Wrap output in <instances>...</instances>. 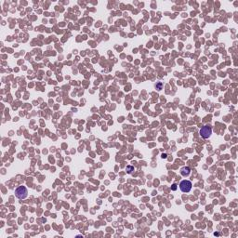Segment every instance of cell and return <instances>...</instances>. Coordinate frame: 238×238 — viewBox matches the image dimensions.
<instances>
[{
    "label": "cell",
    "instance_id": "obj_3",
    "mask_svg": "<svg viewBox=\"0 0 238 238\" xmlns=\"http://www.w3.org/2000/svg\"><path fill=\"white\" fill-rule=\"evenodd\" d=\"M199 133L201 135V137L204 138V139H208L209 137L211 136L212 134V129L210 126H204L202 129H200Z\"/></svg>",
    "mask_w": 238,
    "mask_h": 238
},
{
    "label": "cell",
    "instance_id": "obj_5",
    "mask_svg": "<svg viewBox=\"0 0 238 238\" xmlns=\"http://www.w3.org/2000/svg\"><path fill=\"white\" fill-rule=\"evenodd\" d=\"M126 169L129 170V171H128L129 173H131V172H132V170H133V167H126Z\"/></svg>",
    "mask_w": 238,
    "mask_h": 238
},
{
    "label": "cell",
    "instance_id": "obj_1",
    "mask_svg": "<svg viewBox=\"0 0 238 238\" xmlns=\"http://www.w3.org/2000/svg\"><path fill=\"white\" fill-rule=\"evenodd\" d=\"M15 195L19 199H25L28 195V191L25 186H19L15 190Z\"/></svg>",
    "mask_w": 238,
    "mask_h": 238
},
{
    "label": "cell",
    "instance_id": "obj_4",
    "mask_svg": "<svg viewBox=\"0 0 238 238\" xmlns=\"http://www.w3.org/2000/svg\"><path fill=\"white\" fill-rule=\"evenodd\" d=\"M191 173V169L188 167H183L182 169H180V174H182L183 177H187Z\"/></svg>",
    "mask_w": 238,
    "mask_h": 238
},
{
    "label": "cell",
    "instance_id": "obj_2",
    "mask_svg": "<svg viewBox=\"0 0 238 238\" xmlns=\"http://www.w3.org/2000/svg\"><path fill=\"white\" fill-rule=\"evenodd\" d=\"M192 182L188 180H184L180 183V189L182 190V192H189L192 190Z\"/></svg>",
    "mask_w": 238,
    "mask_h": 238
},
{
    "label": "cell",
    "instance_id": "obj_6",
    "mask_svg": "<svg viewBox=\"0 0 238 238\" xmlns=\"http://www.w3.org/2000/svg\"><path fill=\"white\" fill-rule=\"evenodd\" d=\"M176 186H177V185H176V184H173V185H172V187H171V189H172V190H173V191H175L176 189H177V187H176Z\"/></svg>",
    "mask_w": 238,
    "mask_h": 238
}]
</instances>
